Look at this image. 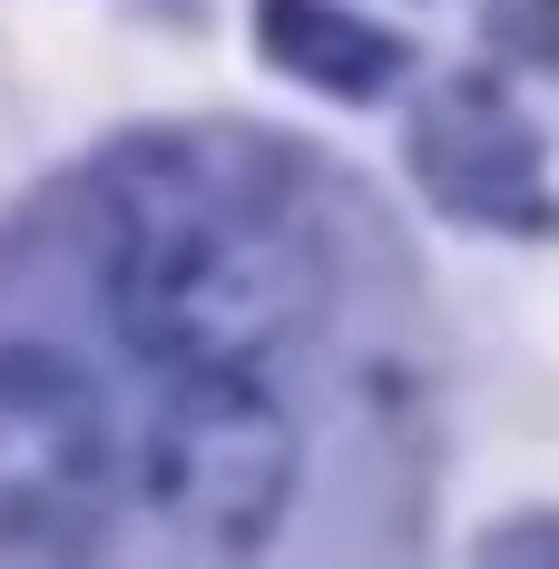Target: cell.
Instances as JSON below:
<instances>
[{
	"mask_svg": "<svg viewBox=\"0 0 559 569\" xmlns=\"http://www.w3.org/2000/svg\"><path fill=\"white\" fill-rule=\"evenodd\" d=\"M325 305V256L285 187L158 138L109 187V315L158 363H246Z\"/></svg>",
	"mask_w": 559,
	"mask_h": 569,
	"instance_id": "6da1fadb",
	"label": "cell"
},
{
	"mask_svg": "<svg viewBox=\"0 0 559 569\" xmlns=\"http://www.w3.org/2000/svg\"><path fill=\"white\" fill-rule=\"evenodd\" d=\"M295 481V422L285 402L236 363H187L168 422H158V520L197 550H256Z\"/></svg>",
	"mask_w": 559,
	"mask_h": 569,
	"instance_id": "7a4b0ae2",
	"label": "cell"
},
{
	"mask_svg": "<svg viewBox=\"0 0 559 569\" xmlns=\"http://www.w3.org/2000/svg\"><path fill=\"white\" fill-rule=\"evenodd\" d=\"M109 501V432L99 393L59 353H0V540L69 550Z\"/></svg>",
	"mask_w": 559,
	"mask_h": 569,
	"instance_id": "3957f363",
	"label": "cell"
}]
</instances>
